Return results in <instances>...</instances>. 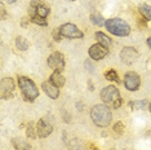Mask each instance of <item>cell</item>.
<instances>
[{
  "instance_id": "cell-1",
  "label": "cell",
  "mask_w": 151,
  "mask_h": 150,
  "mask_svg": "<svg viewBox=\"0 0 151 150\" xmlns=\"http://www.w3.org/2000/svg\"><path fill=\"white\" fill-rule=\"evenodd\" d=\"M91 119L99 128L109 127L112 120V112L106 104H97L91 110Z\"/></svg>"
},
{
  "instance_id": "cell-2",
  "label": "cell",
  "mask_w": 151,
  "mask_h": 150,
  "mask_svg": "<svg viewBox=\"0 0 151 150\" xmlns=\"http://www.w3.org/2000/svg\"><path fill=\"white\" fill-rule=\"evenodd\" d=\"M18 87L21 89L22 96L25 97L26 101H35L37 96H39V88L36 87L35 81L27 76H23V75H19L18 76Z\"/></svg>"
},
{
  "instance_id": "cell-3",
  "label": "cell",
  "mask_w": 151,
  "mask_h": 150,
  "mask_svg": "<svg viewBox=\"0 0 151 150\" xmlns=\"http://www.w3.org/2000/svg\"><path fill=\"white\" fill-rule=\"evenodd\" d=\"M99 97L104 104L111 105L112 109H119L123 104V98L120 96V92L115 86H107L99 93Z\"/></svg>"
},
{
  "instance_id": "cell-4",
  "label": "cell",
  "mask_w": 151,
  "mask_h": 150,
  "mask_svg": "<svg viewBox=\"0 0 151 150\" xmlns=\"http://www.w3.org/2000/svg\"><path fill=\"white\" fill-rule=\"evenodd\" d=\"M105 27L107 29V31L110 34L115 36H120V38H125L130 34V26L127 23V21L122 18H110L106 19Z\"/></svg>"
},
{
  "instance_id": "cell-5",
  "label": "cell",
  "mask_w": 151,
  "mask_h": 150,
  "mask_svg": "<svg viewBox=\"0 0 151 150\" xmlns=\"http://www.w3.org/2000/svg\"><path fill=\"white\" fill-rule=\"evenodd\" d=\"M29 13L30 17H42V18H47L48 14L50 13L49 6L45 5L42 0H31L29 6Z\"/></svg>"
},
{
  "instance_id": "cell-6",
  "label": "cell",
  "mask_w": 151,
  "mask_h": 150,
  "mask_svg": "<svg viewBox=\"0 0 151 150\" xmlns=\"http://www.w3.org/2000/svg\"><path fill=\"white\" fill-rule=\"evenodd\" d=\"M61 34H62L63 38H67V39H83L84 38V32L81 30H79L76 25L71 22L63 23L62 26L60 27Z\"/></svg>"
},
{
  "instance_id": "cell-7",
  "label": "cell",
  "mask_w": 151,
  "mask_h": 150,
  "mask_svg": "<svg viewBox=\"0 0 151 150\" xmlns=\"http://www.w3.org/2000/svg\"><path fill=\"white\" fill-rule=\"evenodd\" d=\"M123 83H124V87L128 91L134 92V91L139 89L141 78H139V75L137 74L136 71H128V73L124 75V80H123Z\"/></svg>"
},
{
  "instance_id": "cell-8",
  "label": "cell",
  "mask_w": 151,
  "mask_h": 150,
  "mask_svg": "<svg viewBox=\"0 0 151 150\" xmlns=\"http://www.w3.org/2000/svg\"><path fill=\"white\" fill-rule=\"evenodd\" d=\"M47 62H48V66H49L50 69H53L54 71H61V73H62V70L65 69V57L61 52L50 53Z\"/></svg>"
},
{
  "instance_id": "cell-9",
  "label": "cell",
  "mask_w": 151,
  "mask_h": 150,
  "mask_svg": "<svg viewBox=\"0 0 151 150\" xmlns=\"http://www.w3.org/2000/svg\"><path fill=\"white\" fill-rule=\"evenodd\" d=\"M14 88H16V84L12 78H3L1 83H0V92H1L3 100H9V98H12Z\"/></svg>"
},
{
  "instance_id": "cell-10",
  "label": "cell",
  "mask_w": 151,
  "mask_h": 150,
  "mask_svg": "<svg viewBox=\"0 0 151 150\" xmlns=\"http://www.w3.org/2000/svg\"><path fill=\"white\" fill-rule=\"evenodd\" d=\"M88 53H89V57L93 61H99V60H104L109 54V48L97 43V44H93V45L89 48Z\"/></svg>"
},
{
  "instance_id": "cell-11",
  "label": "cell",
  "mask_w": 151,
  "mask_h": 150,
  "mask_svg": "<svg viewBox=\"0 0 151 150\" xmlns=\"http://www.w3.org/2000/svg\"><path fill=\"white\" fill-rule=\"evenodd\" d=\"M36 132L37 137L45 138L53 132V124H50V122H48L47 118H42L36 123Z\"/></svg>"
},
{
  "instance_id": "cell-12",
  "label": "cell",
  "mask_w": 151,
  "mask_h": 150,
  "mask_svg": "<svg viewBox=\"0 0 151 150\" xmlns=\"http://www.w3.org/2000/svg\"><path fill=\"white\" fill-rule=\"evenodd\" d=\"M137 58H138V52H137V49L132 48V47H124L120 50V60L125 65L134 63Z\"/></svg>"
},
{
  "instance_id": "cell-13",
  "label": "cell",
  "mask_w": 151,
  "mask_h": 150,
  "mask_svg": "<svg viewBox=\"0 0 151 150\" xmlns=\"http://www.w3.org/2000/svg\"><path fill=\"white\" fill-rule=\"evenodd\" d=\"M42 88H43L44 93H45L49 98H52V100H57L58 96H60V88L56 87L53 83H50L49 80H48V81H43Z\"/></svg>"
},
{
  "instance_id": "cell-14",
  "label": "cell",
  "mask_w": 151,
  "mask_h": 150,
  "mask_svg": "<svg viewBox=\"0 0 151 150\" xmlns=\"http://www.w3.org/2000/svg\"><path fill=\"white\" fill-rule=\"evenodd\" d=\"M49 81H50V83H53L56 87L61 88V87L65 86V83H66V79H65V76L62 75L61 71H53V73L50 74Z\"/></svg>"
},
{
  "instance_id": "cell-15",
  "label": "cell",
  "mask_w": 151,
  "mask_h": 150,
  "mask_svg": "<svg viewBox=\"0 0 151 150\" xmlns=\"http://www.w3.org/2000/svg\"><path fill=\"white\" fill-rule=\"evenodd\" d=\"M96 40H97L99 44H102V45L107 47V48L112 44L111 38L107 36L105 32H102V31H97V32H96Z\"/></svg>"
},
{
  "instance_id": "cell-16",
  "label": "cell",
  "mask_w": 151,
  "mask_h": 150,
  "mask_svg": "<svg viewBox=\"0 0 151 150\" xmlns=\"http://www.w3.org/2000/svg\"><path fill=\"white\" fill-rule=\"evenodd\" d=\"M12 145L14 150H29L30 149V145L27 144L25 140L19 138V137H14L12 140Z\"/></svg>"
},
{
  "instance_id": "cell-17",
  "label": "cell",
  "mask_w": 151,
  "mask_h": 150,
  "mask_svg": "<svg viewBox=\"0 0 151 150\" xmlns=\"http://www.w3.org/2000/svg\"><path fill=\"white\" fill-rule=\"evenodd\" d=\"M138 13L141 17L146 19V21H151V6L147 4H139L138 6Z\"/></svg>"
},
{
  "instance_id": "cell-18",
  "label": "cell",
  "mask_w": 151,
  "mask_h": 150,
  "mask_svg": "<svg viewBox=\"0 0 151 150\" xmlns=\"http://www.w3.org/2000/svg\"><path fill=\"white\" fill-rule=\"evenodd\" d=\"M89 19H91V22L96 26H105V23H106V19L97 12L92 13V14L89 16Z\"/></svg>"
},
{
  "instance_id": "cell-19",
  "label": "cell",
  "mask_w": 151,
  "mask_h": 150,
  "mask_svg": "<svg viewBox=\"0 0 151 150\" xmlns=\"http://www.w3.org/2000/svg\"><path fill=\"white\" fill-rule=\"evenodd\" d=\"M129 106L132 110H143V109L149 106V104H147V100H137V101H130Z\"/></svg>"
},
{
  "instance_id": "cell-20",
  "label": "cell",
  "mask_w": 151,
  "mask_h": 150,
  "mask_svg": "<svg viewBox=\"0 0 151 150\" xmlns=\"http://www.w3.org/2000/svg\"><path fill=\"white\" fill-rule=\"evenodd\" d=\"M16 47L19 50H27L30 47V42L27 39H25L23 36H17L16 38Z\"/></svg>"
},
{
  "instance_id": "cell-21",
  "label": "cell",
  "mask_w": 151,
  "mask_h": 150,
  "mask_svg": "<svg viewBox=\"0 0 151 150\" xmlns=\"http://www.w3.org/2000/svg\"><path fill=\"white\" fill-rule=\"evenodd\" d=\"M67 149L68 150H85L83 144L78 138H70L67 141Z\"/></svg>"
},
{
  "instance_id": "cell-22",
  "label": "cell",
  "mask_w": 151,
  "mask_h": 150,
  "mask_svg": "<svg viewBox=\"0 0 151 150\" xmlns=\"http://www.w3.org/2000/svg\"><path fill=\"white\" fill-rule=\"evenodd\" d=\"M105 78L107 79L109 81H112V83H120V78H119V75H118V73H116V70H114V69H110V70H107L105 73Z\"/></svg>"
},
{
  "instance_id": "cell-23",
  "label": "cell",
  "mask_w": 151,
  "mask_h": 150,
  "mask_svg": "<svg viewBox=\"0 0 151 150\" xmlns=\"http://www.w3.org/2000/svg\"><path fill=\"white\" fill-rule=\"evenodd\" d=\"M26 135H27V137H31V138H36V137H37L36 125H34L32 122H30V123L27 124V128H26Z\"/></svg>"
},
{
  "instance_id": "cell-24",
  "label": "cell",
  "mask_w": 151,
  "mask_h": 150,
  "mask_svg": "<svg viewBox=\"0 0 151 150\" xmlns=\"http://www.w3.org/2000/svg\"><path fill=\"white\" fill-rule=\"evenodd\" d=\"M30 21H31L32 23H35V25H37V26H44V27H45L48 25L47 18H42V17H37V16L30 17Z\"/></svg>"
},
{
  "instance_id": "cell-25",
  "label": "cell",
  "mask_w": 151,
  "mask_h": 150,
  "mask_svg": "<svg viewBox=\"0 0 151 150\" xmlns=\"http://www.w3.org/2000/svg\"><path fill=\"white\" fill-rule=\"evenodd\" d=\"M112 131H114L115 133H118L119 136L124 133V124H123V122H116V123L112 125Z\"/></svg>"
},
{
  "instance_id": "cell-26",
  "label": "cell",
  "mask_w": 151,
  "mask_h": 150,
  "mask_svg": "<svg viewBox=\"0 0 151 150\" xmlns=\"http://www.w3.org/2000/svg\"><path fill=\"white\" fill-rule=\"evenodd\" d=\"M52 36H53L54 42H61V40H62V38H63V36H62V34H61L60 27H58V29H54V30H53Z\"/></svg>"
},
{
  "instance_id": "cell-27",
  "label": "cell",
  "mask_w": 151,
  "mask_h": 150,
  "mask_svg": "<svg viewBox=\"0 0 151 150\" xmlns=\"http://www.w3.org/2000/svg\"><path fill=\"white\" fill-rule=\"evenodd\" d=\"M85 69H87L89 73L94 71V66H93V63H91V60H87V61H85Z\"/></svg>"
},
{
  "instance_id": "cell-28",
  "label": "cell",
  "mask_w": 151,
  "mask_h": 150,
  "mask_svg": "<svg viewBox=\"0 0 151 150\" xmlns=\"http://www.w3.org/2000/svg\"><path fill=\"white\" fill-rule=\"evenodd\" d=\"M88 86H89V87H88V88H89V91H94V86H93V83H92L91 80L88 81Z\"/></svg>"
},
{
  "instance_id": "cell-29",
  "label": "cell",
  "mask_w": 151,
  "mask_h": 150,
  "mask_svg": "<svg viewBox=\"0 0 151 150\" xmlns=\"http://www.w3.org/2000/svg\"><path fill=\"white\" fill-rule=\"evenodd\" d=\"M1 1H5L6 4H13V3H16L17 0H1Z\"/></svg>"
},
{
  "instance_id": "cell-30",
  "label": "cell",
  "mask_w": 151,
  "mask_h": 150,
  "mask_svg": "<svg viewBox=\"0 0 151 150\" xmlns=\"http://www.w3.org/2000/svg\"><path fill=\"white\" fill-rule=\"evenodd\" d=\"M1 18L3 19L5 18V11H4V6H3V5H1Z\"/></svg>"
},
{
  "instance_id": "cell-31",
  "label": "cell",
  "mask_w": 151,
  "mask_h": 150,
  "mask_svg": "<svg viewBox=\"0 0 151 150\" xmlns=\"http://www.w3.org/2000/svg\"><path fill=\"white\" fill-rule=\"evenodd\" d=\"M147 45H149V48L151 49V38H149V39H147Z\"/></svg>"
},
{
  "instance_id": "cell-32",
  "label": "cell",
  "mask_w": 151,
  "mask_h": 150,
  "mask_svg": "<svg viewBox=\"0 0 151 150\" xmlns=\"http://www.w3.org/2000/svg\"><path fill=\"white\" fill-rule=\"evenodd\" d=\"M149 109H150V111H151V102H150V104H149Z\"/></svg>"
},
{
  "instance_id": "cell-33",
  "label": "cell",
  "mask_w": 151,
  "mask_h": 150,
  "mask_svg": "<svg viewBox=\"0 0 151 150\" xmlns=\"http://www.w3.org/2000/svg\"><path fill=\"white\" fill-rule=\"evenodd\" d=\"M68 1H75V0H68Z\"/></svg>"
}]
</instances>
